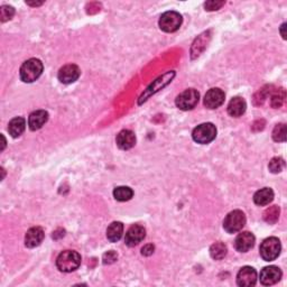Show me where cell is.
<instances>
[{"label": "cell", "mask_w": 287, "mask_h": 287, "mask_svg": "<svg viewBox=\"0 0 287 287\" xmlns=\"http://www.w3.org/2000/svg\"><path fill=\"white\" fill-rule=\"evenodd\" d=\"M44 66L41 60L38 59H30L25 61L19 70V76L23 82L32 83L36 81L43 73Z\"/></svg>", "instance_id": "6da1fadb"}, {"label": "cell", "mask_w": 287, "mask_h": 287, "mask_svg": "<svg viewBox=\"0 0 287 287\" xmlns=\"http://www.w3.org/2000/svg\"><path fill=\"white\" fill-rule=\"evenodd\" d=\"M223 5H224V2H214V0H212V2L205 3L204 7H205V11L213 12V11H218V9L221 8Z\"/></svg>", "instance_id": "f546056e"}, {"label": "cell", "mask_w": 287, "mask_h": 287, "mask_svg": "<svg viewBox=\"0 0 287 287\" xmlns=\"http://www.w3.org/2000/svg\"><path fill=\"white\" fill-rule=\"evenodd\" d=\"M146 237L145 228L139 226V224H133L128 229L126 233L125 242L128 247H135L138 243L141 242Z\"/></svg>", "instance_id": "8fae6325"}, {"label": "cell", "mask_w": 287, "mask_h": 287, "mask_svg": "<svg viewBox=\"0 0 287 287\" xmlns=\"http://www.w3.org/2000/svg\"><path fill=\"white\" fill-rule=\"evenodd\" d=\"M200 93L195 89H188L178 95L175 100L176 107L181 110H192L199 103Z\"/></svg>", "instance_id": "8992f818"}, {"label": "cell", "mask_w": 287, "mask_h": 287, "mask_svg": "<svg viewBox=\"0 0 287 287\" xmlns=\"http://www.w3.org/2000/svg\"><path fill=\"white\" fill-rule=\"evenodd\" d=\"M116 141H117V146L120 148V150L128 151L135 146L136 136L131 130L125 129V130H121L118 133Z\"/></svg>", "instance_id": "2e32d148"}, {"label": "cell", "mask_w": 287, "mask_h": 287, "mask_svg": "<svg viewBox=\"0 0 287 287\" xmlns=\"http://www.w3.org/2000/svg\"><path fill=\"white\" fill-rule=\"evenodd\" d=\"M80 74H81V71L78 65L66 64L63 66V68L60 69L59 74H57V78H59L60 82L62 83L71 84L79 79Z\"/></svg>", "instance_id": "9c48e42d"}, {"label": "cell", "mask_w": 287, "mask_h": 287, "mask_svg": "<svg viewBox=\"0 0 287 287\" xmlns=\"http://www.w3.org/2000/svg\"><path fill=\"white\" fill-rule=\"evenodd\" d=\"M272 139L275 141H285L286 140V126L285 123H279L272 130Z\"/></svg>", "instance_id": "4316f807"}, {"label": "cell", "mask_w": 287, "mask_h": 287, "mask_svg": "<svg viewBox=\"0 0 287 287\" xmlns=\"http://www.w3.org/2000/svg\"><path fill=\"white\" fill-rule=\"evenodd\" d=\"M81 265V256L78 251L64 250L56 258V267L60 271L71 272L79 268Z\"/></svg>", "instance_id": "7a4b0ae2"}, {"label": "cell", "mask_w": 287, "mask_h": 287, "mask_svg": "<svg viewBox=\"0 0 287 287\" xmlns=\"http://www.w3.org/2000/svg\"><path fill=\"white\" fill-rule=\"evenodd\" d=\"M43 3H27V5H31V6H41Z\"/></svg>", "instance_id": "836d02e7"}, {"label": "cell", "mask_w": 287, "mask_h": 287, "mask_svg": "<svg viewBox=\"0 0 287 287\" xmlns=\"http://www.w3.org/2000/svg\"><path fill=\"white\" fill-rule=\"evenodd\" d=\"M123 233V224L119 221L112 222L107 229V238L110 242H117L120 240Z\"/></svg>", "instance_id": "44dd1931"}, {"label": "cell", "mask_w": 287, "mask_h": 287, "mask_svg": "<svg viewBox=\"0 0 287 287\" xmlns=\"http://www.w3.org/2000/svg\"><path fill=\"white\" fill-rule=\"evenodd\" d=\"M281 250L280 241L278 238L270 237L265 239L260 245V256L265 261H272L279 256Z\"/></svg>", "instance_id": "3957f363"}, {"label": "cell", "mask_w": 287, "mask_h": 287, "mask_svg": "<svg viewBox=\"0 0 287 287\" xmlns=\"http://www.w3.org/2000/svg\"><path fill=\"white\" fill-rule=\"evenodd\" d=\"M14 15H15V9L12 6H3L0 9V18H2L3 23L12 19Z\"/></svg>", "instance_id": "f1b7e54d"}, {"label": "cell", "mask_w": 287, "mask_h": 287, "mask_svg": "<svg viewBox=\"0 0 287 287\" xmlns=\"http://www.w3.org/2000/svg\"><path fill=\"white\" fill-rule=\"evenodd\" d=\"M246 224V215L240 210H234L229 213L223 221V228L228 233L240 231Z\"/></svg>", "instance_id": "5b68a950"}, {"label": "cell", "mask_w": 287, "mask_h": 287, "mask_svg": "<svg viewBox=\"0 0 287 287\" xmlns=\"http://www.w3.org/2000/svg\"><path fill=\"white\" fill-rule=\"evenodd\" d=\"M44 239V230L41 227L31 228L25 236V246L27 248H35L40 246Z\"/></svg>", "instance_id": "e0dca14e"}, {"label": "cell", "mask_w": 287, "mask_h": 287, "mask_svg": "<svg viewBox=\"0 0 287 287\" xmlns=\"http://www.w3.org/2000/svg\"><path fill=\"white\" fill-rule=\"evenodd\" d=\"M174 76H175V72L170 71V72H166V73L163 74L162 76H160L159 79H156L154 82H153L150 87L146 89L145 92L141 94V97L139 98V104H141L142 102H145L152 94L159 92L160 90H162L163 88L166 87L167 84L172 82V80H173Z\"/></svg>", "instance_id": "ba28073f"}, {"label": "cell", "mask_w": 287, "mask_h": 287, "mask_svg": "<svg viewBox=\"0 0 287 287\" xmlns=\"http://www.w3.org/2000/svg\"><path fill=\"white\" fill-rule=\"evenodd\" d=\"M257 281V271L250 266H245L237 275V284L241 287H251Z\"/></svg>", "instance_id": "7c38bea8"}, {"label": "cell", "mask_w": 287, "mask_h": 287, "mask_svg": "<svg viewBox=\"0 0 287 287\" xmlns=\"http://www.w3.org/2000/svg\"><path fill=\"white\" fill-rule=\"evenodd\" d=\"M279 218V208L277 205H272L269 209H267L264 213V220L269 224L275 223Z\"/></svg>", "instance_id": "d4e9b609"}, {"label": "cell", "mask_w": 287, "mask_h": 287, "mask_svg": "<svg viewBox=\"0 0 287 287\" xmlns=\"http://www.w3.org/2000/svg\"><path fill=\"white\" fill-rule=\"evenodd\" d=\"M133 197V191L128 186H118L113 190V198L120 202H126Z\"/></svg>", "instance_id": "603a6c76"}, {"label": "cell", "mask_w": 287, "mask_h": 287, "mask_svg": "<svg viewBox=\"0 0 287 287\" xmlns=\"http://www.w3.org/2000/svg\"><path fill=\"white\" fill-rule=\"evenodd\" d=\"M26 128V120L23 117H16L11 120L8 125L9 135L13 138H17L25 131Z\"/></svg>", "instance_id": "ffe728a7"}, {"label": "cell", "mask_w": 287, "mask_h": 287, "mask_svg": "<svg viewBox=\"0 0 287 287\" xmlns=\"http://www.w3.org/2000/svg\"><path fill=\"white\" fill-rule=\"evenodd\" d=\"M183 18L178 12H166L160 18L159 25L163 32L174 33L179 30Z\"/></svg>", "instance_id": "52a82bcc"}, {"label": "cell", "mask_w": 287, "mask_h": 287, "mask_svg": "<svg viewBox=\"0 0 287 287\" xmlns=\"http://www.w3.org/2000/svg\"><path fill=\"white\" fill-rule=\"evenodd\" d=\"M208 40H210V36H209V32L208 33H204V34L200 35L195 42L193 43V46H192V50H191V54H192V59H195V57L199 56L202 52L204 51L205 47H207V43Z\"/></svg>", "instance_id": "7402d4cb"}, {"label": "cell", "mask_w": 287, "mask_h": 287, "mask_svg": "<svg viewBox=\"0 0 287 287\" xmlns=\"http://www.w3.org/2000/svg\"><path fill=\"white\" fill-rule=\"evenodd\" d=\"M227 246L223 242H215L210 247V256L214 260H221L227 255Z\"/></svg>", "instance_id": "cb8c5ba5"}, {"label": "cell", "mask_w": 287, "mask_h": 287, "mask_svg": "<svg viewBox=\"0 0 287 287\" xmlns=\"http://www.w3.org/2000/svg\"><path fill=\"white\" fill-rule=\"evenodd\" d=\"M281 278V270L276 266L265 267L260 271V283L264 286H270L276 284Z\"/></svg>", "instance_id": "4fadbf2b"}, {"label": "cell", "mask_w": 287, "mask_h": 287, "mask_svg": "<svg viewBox=\"0 0 287 287\" xmlns=\"http://www.w3.org/2000/svg\"><path fill=\"white\" fill-rule=\"evenodd\" d=\"M255 236L249 231H245L239 233L236 240H234V248L239 252H247L249 251L255 245Z\"/></svg>", "instance_id": "5bb4252c"}, {"label": "cell", "mask_w": 287, "mask_h": 287, "mask_svg": "<svg viewBox=\"0 0 287 287\" xmlns=\"http://www.w3.org/2000/svg\"><path fill=\"white\" fill-rule=\"evenodd\" d=\"M193 140L198 144H205L211 142L217 137V128L211 122H205L202 125H199L197 128H194L192 132Z\"/></svg>", "instance_id": "277c9868"}, {"label": "cell", "mask_w": 287, "mask_h": 287, "mask_svg": "<svg viewBox=\"0 0 287 287\" xmlns=\"http://www.w3.org/2000/svg\"><path fill=\"white\" fill-rule=\"evenodd\" d=\"M274 200V192L269 188H264L259 191H257L253 195V202L259 207H265L268 205L271 201Z\"/></svg>", "instance_id": "d6986e66"}, {"label": "cell", "mask_w": 287, "mask_h": 287, "mask_svg": "<svg viewBox=\"0 0 287 287\" xmlns=\"http://www.w3.org/2000/svg\"><path fill=\"white\" fill-rule=\"evenodd\" d=\"M155 250V247L152 245V243H148V245L144 246L141 249V255L142 256H151L153 255V252Z\"/></svg>", "instance_id": "1f68e13d"}, {"label": "cell", "mask_w": 287, "mask_h": 287, "mask_svg": "<svg viewBox=\"0 0 287 287\" xmlns=\"http://www.w3.org/2000/svg\"><path fill=\"white\" fill-rule=\"evenodd\" d=\"M285 27H286V24L284 23L283 25H281V27H280V34H281V36H283V38L284 40H286V34H285Z\"/></svg>", "instance_id": "d6a6232c"}, {"label": "cell", "mask_w": 287, "mask_h": 287, "mask_svg": "<svg viewBox=\"0 0 287 287\" xmlns=\"http://www.w3.org/2000/svg\"><path fill=\"white\" fill-rule=\"evenodd\" d=\"M49 120V112L45 110H36L32 112L30 118H28V126L33 131L38 130Z\"/></svg>", "instance_id": "9a60e30c"}, {"label": "cell", "mask_w": 287, "mask_h": 287, "mask_svg": "<svg viewBox=\"0 0 287 287\" xmlns=\"http://www.w3.org/2000/svg\"><path fill=\"white\" fill-rule=\"evenodd\" d=\"M118 255L114 251H108L103 255V264H113L117 260Z\"/></svg>", "instance_id": "4dcf8cb0"}, {"label": "cell", "mask_w": 287, "mask_h": 287, "mask_svg": "<svg viewBox=\"0 0 287 287\" xmlns=\"http://www.w3.org/2000/svg\"><path fill=\"white\" fill-rule=\"evenodd\" d=\"M285 90L284 89H279L277 90L276 92L271 95L270 99V104L272 108H280L283 106V103L285 101Z\"/></svg>", "instance_id": "484cf974"}, {"label": "cell", "mask_w": 287, "mask_h": 287, "mask_svg": "<svg viewBox=\"0 0 287 287\" xmlns=\"http://www.w3.org/2000/svg\"><path fill=\"white\" fill-rule=\"evenodd\" d=\"M247 109V103L245 100L240 97H234L231 99V101L228 104V113L231 117H240L245 113Z\"/></svg>", "instance_id": "ac0fdd59"}, {"label": "cell", "mask_w": 287, "mask_h": 287, "mask_svg": "<svg viewBox=\"0 0 287 287\" xmlns=\"http://www.w3.org/2000/svg\"><path fill=\"white\" fill-rule=\"evenodd\" d=\"M224 98H226V94L221 89H210L204 95V106L209 109H217L220 106H222Z\"/></svg>", "instance_id": "30bf717a"}, {"label": "cell", "mask_w": 287, "mask_h": 287, "mask_svg": "<svg viewBox=\"0 0 287 287\" xmlns=\"http://www.w3.org/2000/svg\"><path fill=\"white\" fill-rule=\"evenodd\" d=\"M268 167L271 173H279L285 167V162L281 157H274V159L269 162Z\"/></svg>", "instance_id": "83f0119b"}]
</instances>
